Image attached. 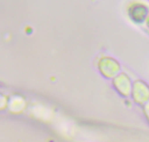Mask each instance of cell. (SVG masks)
Wrapping results in <instances>:
<instances>
[{
  "instance_id": "cell-1",
  "label": "cell",
  "mask_w": 149,
  "mask_h": 142,
  "mask_svg": "<svg viewBox=\"0 0 149 142\" xmlns=\"http://www.w3.org/2000/svg\"><path fill=\"white\" fill-rule=\"evenodd\" d=\"M99 72L106 78H113L120 73L121 66L119 62L113 57H103L99 60Z\"/></svg>"
},
{
  "instance_id": "cell-2",
  "label": "cell",
  "mask_w": 149,
  "mask_h": 142,
  "mask_svg": "<svg viewBox=\"0 0 149 142\" xmlns=\"http://www.w3.org/2000/svg\"><path fill=\"white\" fill-rule=\"evenodd\" d=\"M148 14V7L141 2H132L127 7V14L130 19L138 24L145 22Z\"/></svg>"
},
{
  "instance_id": "cell-3",
  "label": "cell",
  "mask_w": 149,
  "mask_h": 142,
  "mask_svg": "<svg viewBox=\"0 0 149 142\" xmlns=\"http://www.w3.org/2000/svg\"><path fill=\"white\" fill-rule=\"evenodd\" d=\"M113 87L121 96L127 97L131 95L132 83L130 77L125 72H120L113 78Z\"/></svg>"
},
{
  "instance_id": "cell-4",
  "label": "cell",
  "mask_w": 149,
  "mask_h": 142,
  "mask_svg": "<svg viewBox=\"0 0 149 142\" xmlns=\"http://www.w3.org/2000/svg\"><path fill=\"white\" fill-rule=\"evenodd\" d=\"M131 95L137 104H143L149 99V88L148 85L141 81H136L132 83Z\"/></svg>"
},
{
  "instance_id": "cell-5",
  "label": "cell",
  "mask_w": 149,
  "mask_h": 142,
  "mask_svg": "<svg viewBox=\"0 0 149 142\" xmlns=\"http://www.w3.org/2000/svg\"><path fill=\"white\" fill-rule=\"evenodd\" d=\"M24 106V101L19 97H15L13 99L10 103V108L12 112H20Z\"/></svg>"
},
{
  "instance_id": "cell-7",
  "label": "cell",
  "mask_w": 149,
  "mask_h": 142,
  "mask_svg": "<svg viewBox=\"0 0 149 142\" xmlns=\"http://www.w3.org/2000/svg\"><path fill=\"white\" fill-rule=\"evenodd\" d=\"M146 24H147V26H148V27H149V14H148V17H147V18H146Z\"/></svg>"
},
{
  "instance_id": "cell-6",
  "label": "cell",
  "mask_w": 149,
  "mask_h": 142,
  "mask_svg": "<svg viewBox=\"0 0 149 142\" xmlns=\"http://www.w3.org/2000/svg\"><path fill=\"white\" fill-rule=\"evenodd\" d=\"M8 105V99L7 97L0 93V111L4 110Z\"/></svg>"
}]
</instances>
